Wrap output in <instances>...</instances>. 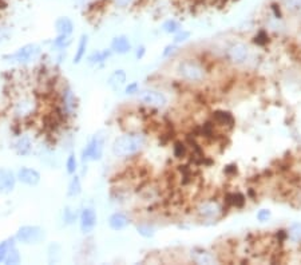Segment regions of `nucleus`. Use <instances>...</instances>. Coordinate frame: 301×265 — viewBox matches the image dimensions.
Segmentation results:
<instances>
[{
	"label": "nucleus",
	"instance_id": "obj_1",
	"mask_svg": "<svg viewBox=\"0 0 301 265\" xmlns=\"http://www.w3.org/2000/svg\"><path fill=\"white\" fill-rule=\"evenodd\" d=\"M147 138L141 131H129L119 135L111 145V153L118 158L135 157L145 149Z\"/></svg>",
	"mask_w": 301,
	"mask_h": 265
},
{
	"label": "nucleus",
	"instance_id": "obj_2",
	"mask_svg": "<svg viewBox=\"0 0 301 265\" xmlns=\"http://www.w3.org/2000/svg\"><path fill=\"white\" fill-rule=\"evenodd\" d=\"M76 110H78V98L75 92L70 86L63 85L61 90H58L57 116L61 118L62 122H66L76 116Z\"/></svg>",
	"mask_w": 301,
	"mask_h": 265
},
{
	"label": "nucleus",
	"instance_id": "obj_3",
	"mask_svg": "<svg viewBox=\"0 0 301 265\" xmlns=\"http://www.w3.org/2000/svg\"><path fill=\"white\" fill-rule=\"evenodd\" d=\"M39 112V100L34 94L22 92L12 102V113L18 121L24 122Z\"/></svg>",
	"mask_w": 301,
	"mask_h": 265
},
{
	"label": "nucleus",
	"instance_id": "obj_4",
	"mask_svg": "<svg viewBox=\"0 0 301 265\" xmlns=\"http://www.w3.org/2000/svg\"><path fill=\"white\" fill-rule=\"evenodd\" d=\"M40 54H42V47L36 43H28V44L19 47L18 50L11 52V54L3 55V61L10 63V65L27 66L36 61Z\"/></svg>",
	"mask_w": 301,
	"mask_h": 265
},
{
	"label": "nucleus",
	"instance_id": "obj_5",
	"mask_svg": "<svg viewBox=\"0 0 301 265\" xmlns=\"http://www.w3.org/2000/svg\"><path fill=\"white\" fill-rule=\"evenodd\" d=\"M178 77L189 83H199L206 78V70L199 62L194 59H183L177 66Z\"/></svg>",
	"mask_w": 301,
	"mask_h": 265
},
{
	"label": "nucleus",
	"instance_id": "obj_6",
	"mask_svg": "<svg viewBox=\"0 0 301 265\" xmlns=\"http://www.w3.org/2000/svg\"><path fill=\"white\" fill-rule=\"evenodd\" d=\"M14 238L22 245H38L46 238V232L38 225H23L16 231Z\"/></svg>",
	"mask_w": 301,
	"mask_h": 265
},
{
	"label": "nucleus",
	"instance_id": "obj_7",
	"mask_svg": "<svg viewBox=\"0 0 301 265\" xmlns=\"http://www.w3.org/2000/svg\"><path fill=\"white\" fill-rule=\"evenodd\" d=\"M103 151H105V137L101 134H95L82 150L80 161L82 164L101 161L103 157Z\"/></svg>",
	"mask_w": 301,
	"mask_h": 265
},
{
	"label": "nucleus",
	"instance_id": "obj_8",
	"mask_svg": "<svg viewBox=\"0 0 301 265\" xmlns=\"http://www.w3.org/2000/svg\"><path fill=\"white\" fill-rule=\"evenodd\" d=\"M137 98L142 104L149 106V108H164L165 104L168 103V98L164 92L153 90V88L139 90L137 92Z\"/></svg>",
	"mask_w": 301,
	"mask_h": 265
},
{
	"label": "nucleus",
	"instance_id": "obj_9",
	"mask_svg": "<svg viewBox=\"0 0 301 265\" xmlns=\"http://www.w3.org/2000/svg\"><path fill=\"white\" fill-rule=\"evenodd\" d=\"M78 221H79V229L83 235H90L95 229L96 224H98V216H96L95 209L92 207H83L79 211L78 216Z\"/></svg>",
	"mask_w": 301,
	"mask_h": 265
},
{
	"label": "nucleus",
	"instance_id": "obj_10",
	"mask_svg": "<svg viewBox=\"0 0 301 265\" xmlns=\"http://www.w3.org/2000/svg\"><path fill=\"white\" fill-rule=\"evenodd\" d=\"M249 58V48L246 44L241 42L233 43L232 46L228 47L226 50V59H228L232 65L241 66L244 65L245 62Z\"/></svg>",
	"mask_w": 301,
	"mask_h": 265
},
{
	"label": "nucleus",
	"instance_id": "obj_11",
	"mask_svg": "<svg viewBox=\"0 0 301 265\" xmlns=\"http://www.w3.org/2000/svg\"><path fill=\"white\" fill-rule=\"evenodd\" d=\"M197 215L201 217L202 220H218L224 215V209L217 201H206L202 202L198 207H197Z\"/></svg>",
	"mask_w": 301,
	"mask_h": 265
},
{
	"label": "nucleus",
	"instance_id": "obj_12",
	"mask_svg": "<svg viewBox=\"0 0 301 265\" xmlns=\"http://www.w3.org/2000/svg\"><path fill=\"white\" fill-rule=\"evenodd\" d=\"M16 178H18V182H20V184L32 188V186H36V185L40 184L42 176H40V173H39L36 169H34V168L23 166V168H20V169L16 172Z\"/></svg>",
	"mask_w": 301,
	"mask_h": 265
},
{
	"label": "nucleus",
	"instance_id": "obj_13",
	"mask_svg": "<svg viewBox=\"0 0 301 265\" xmlns=\"http://www.w3.org/2000/svg\"><path fill=\"white\" fill-rule=\"evenodd\" d=\"M18 184L16 173L7 168H0V193L2 194H10L14 192Z\"/></svg>",
	"mask_w": 301,
	"mask_h": 265
},
{
	"label": "nucleus",
	"instance_id": "obj_14",
	"mask_svg": "<svg viewBox=\"0 0 301 265\" xmlns=\"http://www.w3.org/2000/svg\"><path fill=\"white\" fill-rule=\"evenodd\" d=\"M110 50L115 55H126L133 50V44L126 35H118L111 40Z\"/></svg>",
	"mask_w": 301,
	"mask_h": 265
},
{
	"label": "nucleus",
	"instance_id": "obj_15",
	"mask_svg": "<svg viewBox=\"0 0 301 265\" xmlns=\"http://www.w3.org/2000/svg\"><path fill=\"white\" fill-rule=\"evenodd\" d=\"M109 228L114 232L125 231L126 228L130 225L129 216L123 213V211H114L113 215H110L109 220H107Z\"/></svg>",
	"mask_w": 301,
	"mask_h": 265
},
{
	"label": "nucleus",
	"instance_id": "obj_16",
	"mask_svg": "<svg viewBox=\"0 0 301 265\" xmlns=\"http://www.w3.org/2000/svg\"><path fill=\"white\" fill-rule=\"evenodd\" d=\"M12 147H14V151L20 157H28L32 153V150H34V143H32V139L28 135L23 134L16 138Z\"/></svg>",
	"mask_w": 301,
	"mask_h": 265
},
{
	"label": "nucleus",
	"instance_id": "obj_17",
	"mask_svg": "<svg viewBox=\"0 0 301 265\" xmlns=\"http://www.w3.org/2000/svg\"><path fill=\"white\" fill-rule=\"evenodd\" d=\"M126 82H127V74L125 70L119 69L111 73V75L107 79V85L113 91H118L122 87H125Z\"/></svg>",
	"mask_w": 301,
	"mask_h": 265
},
{
	"label": "nucleus",
	"instance_id": "obj_18",
	"mask_svg": "<svg viewBox=\"0 0 301 265\" xmlns=\"http://www.w3.org/2000/svg\"><path fill=\"white\" fill-rule=\"evenodd\" d=\"M54 27H55V32L57 35H65V36H71L74 32V22L70 19L69 16H59L55 23H54Z\"/></svg>",
	"mask_w": 301,
	"mask_h": 265
},
{
	"label": "nucleus",
	"instance_id": "obj_19",
	"mask_svg": "<svg viewBox=\"0 0 301 265\" xmlns=\"http://www.w3.org/2000/svg\"><path fill=\"white\" fill-rule=\"evenodd\" d=\"M111 57H113V51H111L110 48H103V50L94 51V52H91V54L88 55L87 62L88 65L91 66H101L103 65V63H106Z\"/></svg>",
	"mask_w": 301,
	"mask_h": 265
},
{
	"label": "nucleus",
	"instance_id": "obj_20",
	"mask_svg": "<svg viewBox=\"0 0 301 265\" xmlns=\"http://www.w3.org/2000/svg\"><path fill=\"white\" fill-rule=\"evenodd\" d=\"M87 48H88V35L82 34L80 35L79 40H78V44H76L75 54H74V61H73L74 65H79L80 62L86 58Z\"/></svg>",
	"mask_w": 301,
	"mask_h": 265
},
{
	"label": "nucleus",
	"instance_id": "obj_21",
	"mask_svg": "<svg viewBox=\"0 0 301 265\" xmlns=\"http://www.w3.org/2000/svg\"><path fill=\"white\" fill-rule=\"evenodd\" d=\"M22 261V257H20L19 249H18V246H16V240L12 237V241L10 244V248L7 250V254H6V257H4L3 264L7 265H16L19 264Z\"/></svg>",
	"mask_w": 301,
	"mask_h": 265
},
{
	"label": "nucleus",
	"instance_id": "obj_22",
	"mask_svg": "<svg viewBox=\"0 0 301 265\" xmlns=\"http://www.w3.org/2000/svg\"><path fill=\"white\" fill-rule=\"evenodd\" d=\"M191 258L197 264H213L216 261L213 254L201 248H195L194 250H191Z\"/></svg>",
	"mask_w": 301,
	"mask_h": 265
},
{
	"label": "nucleus",
	"instance_id": "obj_23",
	"mask_svg": "<svg viewBox=\"0 0 301 265\" xmlns=\"http://www.w3.org/2000/svg\"><path fill=\"white\" fill-rule=\"evenodd\" d=\"M82 193V180L78 174H74L71 176V180L69 182V186H67V196L70 198H75Z\"/></svg>",
	"mask_w": 301,
	"mask_h": 265
},
{
	"label": "nucleus",
	"instance_id": "obj_24",
	"mask_svg": "<svg viewBox=\"0 0 301 265\" xmlns=\"http://www.w3.org/2000/svg\"><path fill=\"white\" fill-rule=\"evenodd\" d=\"M71 36H65V35H57L55 39H53L51 42V46L55 51H59V52H63L65 50L69 48V46L71 44Z\"/></svg>",
	"mask_w": 301,
	"mask_h": 265
},
{
	"label": "nucleus",
	"instance_id": "obj_25",
	"mask_svg": "<svg viewBox=\"0 0 301 265\" xmlns=\"http://www.w3.org/2000/svg\"><path fill=\"white\" fill-rule=\"evenodd\" d=\"M213 121L222 126H233V123H234L232 114L228 112H214Z\"/></svg>",
	"mask_w": 301,
	"mask_h": 265
},
{
	"label": "nucleus",
	"instance_id": "obj_26",
	"mask_svg": "<svg viewBox=\"0 0 301 265\" xmlns=\"http://www.w3.org/2000/svg\"><path fill=\"white\" fill-rule=\"evenodd\" d=\"M137 233L143 238H153L156 235V228L150 225L149 223H139L137 224Z\"/></svg>",
	"mask_w": 301,
	"mask_h": 265
},
{
	"label": "nucleus",
	"instance_id": "obj_27",
	"mask_svg": "<svg viewBox=\"0 0 301 265\" xmlns=\"http://www.w3.org/2000/svg\"><path fill=\"white\" fill-rule=\"evenodd\" d=\"M181 30H182V24L179 23L177 19H168L162 23V31L166 34L174 35Z\"/></svg>",
	"mask_w": 301,
	"mask_h": 265
},
{
	"label": "nucleus",
	"instance_id": "obj_28",
	"mask_svg": "<svg viewBox=\"0 0 301 265\" xmlns=\"http://www.w3.org/2000/svg\"><path fill=\"white\" fill-rule=\"evenodd\" d=\"M282 7L293 15H301V0H281Z\"/></svg>",
	"mask_w": 301,
	"mask_h": 265
},
{
	"label": "nucleus",
	"instance_id": "obj_29",
	"mask_svg": "<svg viewBox=\"0 0 301 265\" xmlns=\"http://www.w3.org/2000/svg\"><path fill=\"white\" fill-rule=\"evenodd\" d=\"M286 237L292 242H301V223L290 225V228L286 232Z\"/></svg>",
	"mask_w": 301,
	"mask_h": 265
},
{
	"label": "nucleus",
	"instance_id": "obj_30",
	"mask_svg": "<svg viewBox=\"0 0 301 265\" xmlns=\"http://www.w3.org/2000/svg\"><path fill=\"white\" fill-rule=\"evenodd\" d=\"M66 172L70 176H74L78 172V158L74 153H70V155L66 160Z\"/></svg>",
	"mask_w": 301,
	"mask_h": 265
},
{
	"label": "nucleus",
	"instance_id": "obj_31",
	"mask_svg": "<svg viewBox=\"0 0 301 265\" xmlns=\"http://www.w3.org/2000/svg\"><path fill=\"white\" fill-rule=\"evenodd\" d=\"M61 260V246L57 242H54L48 246V261L51 264H55Z\"/></svg>",
	"mask_w": 301,
	"mask_h": 265
},
{
	"label": "nucleus",
	"instance_id": "obj_32",
	"mask_svg": "<svg viewBox=\"0 0 301 265\" xmlns=\"http://www.w3.org/2000/svg\"><path fill=\"white\" fill-rule=\"evenodd\" d=\"M78 213H76L74 209H71L70 206H66L65 210H63V223L65 225H71L78 220Z\"/></svg>",
	"mask_w": 301,
	"mask_h": 265
},
{
	"label": "nucleus",
	"instance_id": "obj_33",
	"mask_svg": "<svg viewBox=\"0 0 301 265\" xmlns=\"http://www.w3.org/2000/svg\"><path fill=\"white\" fill-rule=\"evenodd\" d=\"M228 202L230 205L236 207H241L244 206L245 204V197L241 194V193H234V194H230L228 196Z\"/></svg>",
	"mask_w": 301,
	"mask_h": 265
},
{
	"label": "nucleus",
	"instance_id": "obj_34",
	"mask_svg": "<svg viewBox=\"0 0 301 265\" xmlns=\"http://www.w3.org/2000/svg\"><path fill=\"white\" fill-rule=\"evenodd\" d=\"M190 32H189V31H186V30H181V31H178V32H177V34H174V38H173V43H174V44H181V43H183V42H186L187 39L190 38Z\"/></svg>",
	"mask_w": 301,
	"mask_h": 265
},
{
	"label": "nucleus",
	"instance_id": "obj_35",
	"mask_svg": "<svg viewBox=\"0 0 301 265\" xmlns=\"http://www.w3.org/2000/svg\"><path fill=\"white\" fill-rule=\"evenodd\" d=\"M137 0H110V3L118 10H126V8L134 6Z\"/></svg>",
	"mask_w": 301,
	"mask_h": 265
},
{
	"label": "nucleus",
	"instance_id": "obj_36",
	"mask_svg": "<svg viewBox=\"0 0 301 265\" xmlns=\"http://www.w3.org/2000/svg\"><path fill=\"white\" fill-rule=\"evenodd\" d=\"M139 83L138 82H130L129 85L125 86V94L126 95H137V92L139 91Z\"/></svg>",
	"mask_w": 301,
	"mask_h": 265
},
{
	"label": "nucleus",
	"instance_id": "obj_37",
	"mask_svg": "<svg viewBox=\"0 0 301 265\" xmlns=\"http://www.w3.org/2000/svg\"><path fill=\"white\" fill-rule=\"evenodd\" d=\"M173 151H174V155L177 158H183L185 154H186V146L182 142H177L174 147H173Z\"/></svg>",
	"mask_w": 301,
	"mask_h": 265
},
{
	"label": "nucleus",
	"instance_id": "obj_38",
	"mask_svg": "<svg viewBox=\"0 0 301 265\" xmlns=\"http://www.w3.org/2000/svg\"><path fill=\"white\" fill-rule=\"evenodd\" d=\"M12 238H8L6 241L0 242V262L4 261V257H6V254H7V250L10 248V244H11Z\"/></svg>",
	"mask_w": 301,
	"mask_h": 265
},
{
	"label": "nucleus",
	"instance_id": "obj_39",
	"mask_svg": "<svg viewBox=\"0 0 301 265\" xmlns=\"http://www.w3.org/2000/svg\"><path fill=\"white\" fill-rule=\"evenodd\" d=\"M256 217H257V220H259L260 223H265V221H268V220L271 219L272 213L269 209H260V210L257 211Z\"/></svg>",
	"mask_w": 301,
	"mask_h": 265
},
{
	"label": "nucleus",
	"instance_id": "obj_40",
	"mask_svg": "<svg viewBox=\"0 0 301 265\" xmlns=\"http://www.w3.org/2000/svg\"><path fill=\"white\" fill-rule=\"evenodd\" d=\"M10 38V27L6 24H0V43L7 42Z\"/></svg>",
	"mask_w": 301,
	"mask_h": 265
},
{
	"label": "nucleus",
	"instance_id": "obj_41",
	"mask_svg": "<svg viewBox=\"0 0 301 265\" xmlns=\"http://www.w3.org/2000/svg\"><path fill=\"white\" fill-rule=\"evenodd\" d=\"M255 42L257 44H265L268 42V34L265 31H260L259 34L255 36Z\"/></svg>",
	"mask_w": 301,
	"mask_h": 265
},
{
	"label": "nucleus",
	"instance_id": "obj_42",
	"mask_svg": "<svg viewBox=\"0 0 301 265\" xmlns=\"http://www.w3.org/2000/svg\"><path fill=\"white\" fill-rule=\"evenodd\" d=\"M176 50H177V44H174V43L168 44V46L164 48V51H162V57H164V58H169V57H170V55H172Z\"/></svg>",
	"mask_w": 301,
	"mask_h": 265
},
{
	"label": "nucleus",
	"instance_id": "obj_43",
	"mask_svg": "<svg viewBox=\"0 0 301 265\" xmlns=\"http://www.w3.org/2000/svg\"><path fill=\"white\" fill-rule=\"evenodd\" d=\"M146 55V47L145 46H138L135 48V59L137 61H141V59L145 58Z\"/></svg>",
	"mask_w": 301,
	"mask_h": 265
},
{
	"label": "nucleus",
	"instance_id": "obj_44",
	"mask_svg": "<svg viewBox=\"0 0 301 265\" xmlns=\"http://www.w3.org/2000/svg\"><path fill=\"white\" fill-rule=\"evenodd\" d=\"M271 10H272V12L275 14L276 19H281V18H282L281 8H280V6H278V4H276V3L271 4Z\"/></svg>",
	"mask_w": 301,
	"mask_h": 265
},
{
	"label": "nucleus",
	"instance_id": "obj_45",
	"mask_svg": "<svg viewBox=\"0 0 301 265\" xmlns=\"http://www.w3.org/2000/svg\"><path fill=\"white\" fill-rule=\"evenodd\" d=\"M73 2L76 6H79V7H84V6H88L91 0H73Z\"/></svg>",
	"mask_w": 301,
	"mask_h": 265
}]
</instances>
